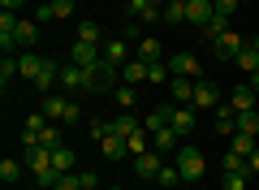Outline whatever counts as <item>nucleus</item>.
Returning <instances> with one entry per match:
<instances>
[{
    "instance_id": "obj_33",
    "label": "nucleus",
    "mask_w": 259,
    "mask_h": 190,
    "mask_svg": "<svg viewBox=\"0 0 259 190\" xmlns=\"http://www.w3.org/2000/svg\"><path fill=\"white\" fill-rule=\"evenodd\" d=\"M238 130H242V134H255V138H259V112H255V108H250V112H238Z\"/></svg>"
},
{
    "instance_id": "obj_13",
    "label": "nucleus",
    "mask_w": 259,
    "mask_h": 190,
    "mask_svg": "<svg viewBox=\"0 0 259 190\" xmlns=\"http://www.w3.org/2000/svg\"><path fill=\"white\" fill-rule=\"evenodd\" d=\"M151 147H156L160 156H168V151H177V147H182V134H177L173 126H164V130H156V134H151Z\"/></svg>"
},
{
    "instance_id": "obj_37",
    "label": "nucleus",
    "mask_w": 259,
    "mask_h": 190,
    "mask_svg": "<svg viewBox=\"0 0 259 190\" xmlns=\"http://www.w3.org/2000/svg\"><path fill=\"white\" fill-rule=\"evenodd\" d=\"M52 5V18H74V0H48Z\"/></svg>"
},
{
    "instance_id": "obj_46",
    "label": "nucleus",
    "mask_w": 259,
    "mask_h": 190,
    "mask_svg": "<svg viewBox=\"0 0 259 190\" xmlns=\"http://www.w3.org/2000/svg\"><path fill=\"white\" fill-rule=\"evenodd\" d=\"M250 48H255V52H259V35H255V39H250Z\"/></svg>"
},
{
    "instance_id": "obj_41",
    "label": "nucleus",
    "mask_w": 259,
    "mask_h": 190,
    "mask_svg": "<svg viewBox=\"0 0 259 190\" xmlns=\"http://www.w3.org/2000/svg\"><path fill=\"white\" fill-rule=\"evenodd\" d=\"M35 22H39V26H44V22H56V18H52V5H48V0H44V5H35Z\"/></svg>"
},
{
    "instance_id": "obj_23",
    "label": "nucleus",
    "mask_w": 259,
    "mask_h": 190,
    "mask_svg": "<svg viewBox=\"0 0 259 190\" xmlns=\"http://www.w3.org/2000/svg\"><path fill=\"white\" fill-rule=\"evenodd\" d=\"M156 186H160V190H177V186H182V173H177V164H164V169L156 173Z\"/></svg>"
},
{
    "instance_id": "obj_12",
    "label": "nucleus",
    "mask_w": 259,
    "mask_h": 190,
    "mask_svg": "<svg viewBox=\"0 0 259 190\" xmlns=\"http://www.w3.org/2000/svg\"><path fill=\"white\" fill-rule=\"evenodd\" d=\"M65 108H69V100H65V91H48V95H44V117H48V121H56V126H61Z\"/></svg>"
},
{
    "instance_id": "obj_4",
    "label": "nucleus",
    "mask_w": 259,
    "mask_h": 190,
    "mask_svg": "<svg viewBox=\"0 0 259 190\" xmlns=\"http://www.w3.org/2000/svg\"><path fill=\"white\" fill-rule=\"evenodd\" d=\"M164 65L173 69V78H203V65H199L194 52H173V56H164Z\"/></svg>"
},
{
    "instance_id": "obj_11",
    "label": "nucleus",
    "mask_w": 259,
    "mask_h": 190,
    "mask_svg": "<svg viewBox=\"0 0 259 190\" xmlns=\"http://www.w3.org/2000/svg\"><path fill=\"white\" fill-rule=\"evenodd\" d=\"M44 61H48V56H39V52H22V56H18V78L35 82L39 73H44Z\"/></svg>"
},
{
    "instance_id": "obj_39",
    "label": "nucleus",
    "mask_w": 259,
    "mask_h": 190,
    "mask_svg": "<svg viewBox=\"0 0 259 190\" xmlns=\"http://www.w3.org/2000/svg\"><path fill=\"white\" fill-rule=\"evenodd\" d=\"M56 190H82V173H65V177L56 181Z\"/></svg>"
},
{
    "instance_id": "obj_19",
    "label": "nucleus",
    "mask_w": 259,
    "mask_h": 190,
    "mask_svg": "<svg viewBox=\"0 0 259 190\" xmlns=\"http://www.w3.org/2000/svg\"><path fill=\"white\" fill-rule=\"evenodd\" d=\"M168 95H173V104H190L194 100V78H173L168 82Z\"/></svg>"
},
{
    "instance_id": "obj_21",
    "label": "nucleus",
    "mask_w": 259,
    "mask_h": 190,
    "mask_svg": "<svg viewBox=\"0 0 259 190\" xmlns=\"http://www.w3.org/2000/svg\"><path fill=\"white\" fill-rule=\"evenodd\" d=\"M139 61H164V48H160V39H151V35L139 39Z\"/></svg>"
},
{
    "instance_id": "obj_7",
    "label": "nucleus",
    "mask_w": 259,
    "mask_h": 190,
    "mask_svg": "<svg viewBox=\"0 0 259 190\" xmlns=\"http://www.w3.org/2000/svg\"><path fill=\"white\" fill-rule=\"evenodd\" d=\"M255 104H259V91L250 87V82H238V87L229 91V108L233 112H250Z\"/></svg>"
},
{
    "instance_id": "obj_6",
    "label": "nucleus",
    "mask_w": 259,
    "mask_h": 190,
    "mask_svg": "<svg viewBox=\"0 0 259 190\" xmlns=\"http://www.w3.org/2000/svg\"><path fill=\"white\" fill-rule=\"evenodd\" d=\"M194 108H199V112H216V108H221V100H216V87H212V82H207V78H194Z\"/></svg>"
},
{
    "instance_id": "obj_17",
    "label": "nucleus",
    "mask_w": 259,
    "mask_h": 190,
    "mask_svg": "<svg viewBox=\"0 0 259 190\" xmlns=\"http://www.w3.org/2000/svg\"><path fill=\"white\" fill-rule=\"evenodd\" d=\"M160 5H151V0H130V18H139V22H160Z\"/></svg>"
},
{
    "instance_id": "obj_42",
    "label": "nucleus",
    "mask_w": 259,
    "mask_h": 190,
    "mask_svg": "<svg viewBox=\"0 0 259 190\" xmlns=\"http://www.w3.org/2000/svg\"><path fill=\"white\" fill-rule=\"evenodd\" d=\"M82 190H100V177H95L91 169H82Z\"/></svg>"
},
{
    "instance_id": "obj_29",
    "label": "nucleus",
    "mask_w": 259,
    "mask_h": 190,
    "mask_svg": "<svg viewBox=\"0 0 259 190\" xmlns=\"http://www.w3.org/2000/svg\"><path fill=\"white\" fill-rule=\"evenodd\" d=\"M160 22H168V26H182V22H186V5H173V0H168L164 13H160Z\"/></svg>"
},
{
    "instance_id": "obj_24",
    "label": "nucleus",
    "mask_w": 259,
    "mask_h": 190,
    "mask_svg": "<svg viewBox=\"0 0 259 190\" xmlns=\"http://www.w3.org/2000/svg\"><path fill=\"white\" fill-rule=\"evenodd\" d=\"M147 82H156V87H168V82H173V69H168L164 61H151V65H147Z\"/></svg>"
},
{
    "instance_id": "obj_32",
    "label": "nucleus",
    "mask_w": 259,
    "mask_h": 190,
    "mask_svg": "<svg viewBox=\"0 0 259 190\" xmlns=\"http://www.w3.org/2000/svg\"><path fill=\"white\" fill-rule=\"evenodd\" d=\"M221 169H225V173H242V169H246V156L225 151V156H221ZM246 173H250V169H246Z\"/></svg>"
},
{
    "instance_id": "obj_22",
    "label": "nucleus",
    "mask_w": 259,
    "mask_h": 190,
    "mask_svg": "<svg viewBox=\"0 0 259 190\" xmlns=\"http://www.w3.org/2000/svg\"><path fill=\"white\" fill-rule=\"evenodd\" d=\"M35 39H39V22H18V48L22 52H30Z\"/></svg>"
},
{
    "instance_id": "obj_15",
    "label": "nucleus",
    "mask_w": 259,
    "mask_h": 190,
    "mask_svg": "<svg viewBox=\"0 0 259 190\" xmlns=\"http://www.w3.org/2000/svg\"><path fill=\"white\" fill-rule=\"evenodd\" d=\"M52 169L61 173V177H65V173H78V156H74V147H69V143L52 151Z\"/></svg>"
},
{
    "instance_id": "obj_49",
    "label": "nucleus",
    "mask_w": 259,
    "mask_h": 190,
    "mask_svg": "<svg viewBox=\"0 0 259 190\" xmlns=\"http://www.w3.org/2000/svg\"><path fill=\"white\" fill-rule=\"evenodd\" d=\"M108 190H121V186H108Z\"/></svg>"
},
{
    "instance_id": "obj_18",
    "label": "nucleus",
    "mask_w": 259,
    "mask_h": 190,
    "mask_svg": "<svg viewBox=\"0 0 259 190\" xmlns=\"http://www.w3.org/2000/svg\"><path fill=\"white\" fill-rule=\"evenodd\" d=\"M147 65L151 61H125V65H121V82H130V87L147 82Z\"/></svg>"
},
{
    "instance_id": "obj_5",
    "label": "nucleus",
    "mask_w": 259,
    "mask_h": 190,
    "mask_svg": "<svg viewBox=\"0 0 259 190\" xmlns=\"http://www.w3.org/2000/svg\"><path fill=\"white\" fill-rule=\"evenodd\" d=\"M74 65H87V69H100L104 65V44H82V39H74Z\"/></svg>"
},
{
    "instance_id": "obj_25",
    "label": "nucleus",
    "mask_w": 259,
    "mask_h": 190,
    "mask_svg": "<svg viewBox=\"0 0 259 190\" xmlns=\"http://www.w3.org/2000/svg\"><path fill=\"white\" fill-rule=\"evenodd\" d=\"M233 65H238V69L242 73H259V52H255V48H242V52H238V61H233Z\"/></svg>"
},
{
    "instance_id": "obj_26",
    "label": "nucleus",
    "mask_w": 259,
    "mask_h": 190,
    "mask_svg": "<svg viewBox=\"0 0 259 190\" xmlns=\"http://www.w3.org/2000/svg\"><path fill=\"white\" fill-rule=\"evenodd\" d=\"M225 30H229V18H221V13H212V22L203 26V39H207V44H216V39H221Z\"/></svg>"
},
{
    "instance_id": "obj_31",
    "label": "nucleus",
    "mask_w": 259,
    "mask_h": 190,
    "mask_svg": "<svg viewBox=\"0 0 259 190\" xmlns=\"http://www.w3.org/2000/svg\"><path fill=\"white\" fill-rule=\"evenodd\" d=\"M255 134H242V130H238V134H233V147H229V151H238V156H250V151H255Z\"/></svg>"
},
{
    "instance_id": "obj_28",
    "label": "nucleus",
    "mask_w": 259,
    "mask_h": 190,
    "mask_svg": "<svg viewBox=\"0 0 259 190\" xmlns=\"http://www.w3.org/2000/svg\"><path fill=\"white\" fill-rule=\"evenodd\" d=\"M112 100L121 104V112H130V108H134V100H139V95H134V87H130V82H121V87L112 91Z\"/></svg>"
},
{
    "instance_id": "obj_2",
    "label": "nucleus",
    "mask_w": 259,
    "mask_h": 190,
    "mask_svg": "<svg viewBox=\"0 0 259 190\" xmlns=\"http://www.w3.org/2000/svg\"><path fill=\"white\" fill-rule=\"evenodd\" d=\"M130 169H134V177H139V181H156V173L164 169V156H160L156 147H147L143 156H134V160H130Z\"/></svg>"
},
{
    "instance_id": "obj_45",
    "label": "nucleus",
    "mask_w": 259,
    "mask_h": 190,
    "mask_svg": "<svg viewBox=\"0 0 259 190\" xmlns=\"http://www.w3.org/2000/svg\"><path fill=\"white\" fill-rule=\"evenodd\" d=\"M250 87H255V91H259V73H250Z\"/></svg>"
},
{
    "instance_id": "obj_8",
    "label": "nucleus",
    "mask_w": 259,
    "mask_h": 190,
    "mask_svg": "<svg viewBox=\"0 0 259 190\" xmlns=\"http://www.w3.org/2000/svg\"><path fill=\"white\" fill-rule=\"evenodd\" d=\"M212 48H216V56H221V61H238V52H242V48H246V39H242L238 30L229 26V30H225V35L216 39Z\"/></svg>"
},
{
    "instance_id": "obj_38",
    "label": "nucleus",
    "mask_w": 259,
    "mask_h": 190,
    "mask_svg": "<svg viewBox=\"0 0 259 190\" xmlns=\"http://www.w3.org/2000/svg\"><path fill=\"white\" fill-rule=\"evenodd\" d=\"M212 9L221 13V18H233V13H238L242 5H238V0H212Z\"/></svg>"
},
{
    "instance_id": "obj_10",
    "label": "nucleus",
    "mask_w": 259,
    "mask_h": 190,
    "mask_svg": "<svg viewBox=\"0 0 259 190\" xmlns=\"http://www.w3.org/2000/svg\"><path fill=\"white\" fill-rule=\"evenodd\" d=\"M212 0H190V5H186V26H199V30H203L207 26V22H212Z\"/></svg>"
},
{
    "instance_id": "obj_44",
    "label": "nucleus",
    "mask_w": 259,
    "mask_h": 190,
    "mask_svg": "<svg viewBox=\"0 0 259 190\" xmlns=\"http://www.w3.org/2000/svg\"><path fill=\"white\" fill-rule=\"evenodd\" d=\"M22 5H26V0H0V9H5V13H18Z\"/></svg>"
},
{
    "instance_id": "obj_16",
    "label": "nucleus",
    "mask_w": 259,
    "mask_h": 190,
    "mask_svg": "<svg viewBox=\"0 0 259 190\" xmlns=\"http://www.w3.org/2000/svg\"><path fill=\"white\" fill-rule=\"evenodd\" d=\"M100 151L108 156V160H130V143H125L121 134H108V138L100 143Z\"/></svg>"
},
{
    "instance_id": "obj_35",
    "label": "nucleus",
    "mask_w": 259,
    "mask_h": 190,
    "mask_svg": "<svg viewBox=\"0 0 259 190\" xmlns=\"http://www.w3.org/2000/svg\"><path fill=\"white\" fill-rule=\"evenodd\" d=\"M125 143H130V160H134V156H143V151H147V130H139V134L125 138Z\"/></svg>"
},
{
    "instance_id": "obj_40",
    "label": "nucleus",
    "mask_w": 259,
    "mask_h": 190,
    "mask_svg": "<svg viewBox=\"0 0 259 190\" xmlns=\"http://www.w3.org/2000/svg\"><path fill=\"white\" fill-rule=\"evenodd\" d=\"M78 121H82V112H78V104L69 100V108H65V117H61V126L69 130V126H78Z\"/></svg>"
},
{
    "instance_id": "obj_34",
    "label": "nucleus",
    "mask_w": 259,
    "mask_h": 190,
    "mask_svg": "<svg viewBox=\"0 0 259 190\" xmlns=\"http://www.w3.org/2000/svg\"><path fill=\"white\" fill-rule=\"evenodd\" d=\"M13 78H18V56H5V61H0V87L9 91Z\"/></svg>"
},
{
    "instance_id": "obj_48",
    "label": "nucleus",
    "mask_w": 259,
    "mask_h": 190,
    "mask_svg": "<svg viewBox=\"0 0 259 190\" xmlns=\"http://www.w3.org/2000/svg\"><path fill=\"white\" fill-rule=\"evenodd\" d=\"M238 5H250V0H238Z\"/></svg>"
},
{
    "instance_id": "obj_20",
    "label": "nucleus",
    "mask_w": 259,
    "mask_h": 190,
    "mask_svg": "<svg viewBox=\"0 0 259 190\" xmlns=\"http://www.w3.org/2000/svg\"><path fill=\"white\" fill-rule=\"evenodd\" d=\"M216 134H238V112H233L229 104L216 108Z\"/></svg>"
},
{
    "instance_id": "obj_14",
    "label": "nucleus",
    "mask_w": 259,
    "mask_h": 190,
    "mask_svg": "<svg viewBox=\"0 0 259 190\" xmlns=\"http://www.w3.org/2000/svg\"><path fill=\"white\" fill-rule=\"evenodd\" d=\"M108 126H112V134H121V138H134V134L143 130V121L134 117V112H117V117H112Z\"/></svg>"
},
{
    "instance_id": "obj_1",
    "label": "nucleus",
    "mask_w": 259,
    "mask_h": 190,
    "mask_svg": "<svg viewBox=\"0 0 259 190\" xmlns=\"http://www.w3.org/2000/svg\"><path fill=\"white\" fill-rule=\"evenodd\" d=\"M177 173H182V181H203V173H207V160H203V151H199V147H190V143H182L177 147Z\"/></svg>"
},
{
    "instance_id": "obj_36",
    "label": "nucleus",
    "mask_w": 259,
    "mask_h": 190,
    "mask_svg": "<svg viewBox=\"0 0 259 190\" xmlns=\"http://www.w3.org/2000/svg\"><path fill=\"white\" fill-rule=\"evenodd\" d=\"M246 177H250L246 169L242 173H225V190H246Z\"/></svg>"
},
{
    "instance_id": "obj_30",
    "label": "nucleus",
    "mask_w": 259,
    "mask_h": 190,
    "mask_svg": "<svg viewBox=\"0 0 259 190\" xmlns=\"http://www.w3.org/2000/svg\"><path fill=\"white\" fill-rule=\"evenodd\" d=\"M78 39H82V44H104V30L95 26V22H78Z\"/></svg>"
},
{
    "instance_id": "obj_27",
    "label": "nucleus",
    "mask_w": 259,
    "mask_h": 190,
    "mask_svg": "<svg viewBox=\"0 0 259 190\" xmlns=\"http://www.w3.org/2000/svg\"><path fill=\"white\" fill-rule=\"evenodd\" d=\"M22 164H26V160H0V181H5V186H13V181L22 177Z\"/></svg>"
},
{
    "instance_id": "obj_9",
    "label": "nucleus",
    "mask_w": 259,
    "mask_h": 190,
    "mask_svg": "<svg viewBox=\"0 0 259 190\" xmlns=\"http://www.w3.org/2000/svg\"><path fill=\"white\" fill-rule=\"evenodd\" d=\"M104 61H108L112 69H121V65L130 61V39H125V35H112V39H104Z\"/></svg>"
},
{
    "instance_id": "obj_43",
    "label": "nucleus",
    "mask_w": 259,
    "mask_h": 190,
    "mask_svg": "<svg viewBox=\"0 0 259 190\" xmlns=\"http://www.w3.org/2000/svg\"><path fill=\"white\" fill-rule=\"evenodd\" d=\"M246 169H250V173H255V177H259V147H255V151L246 156Z\"/></svg>"
},
{
    "instance_id": "obj_3",
    "label": "nucleus",
    "mask_w": 259,
    "mask_h": 190,
    "mask_svg": "<svg viewBox=\"0 0 259 190\" xmlns=\"http://www.w3.org/2000/svg\"><path fill=\"white\" fill-rule=\"evenodd\" d=\"M168 126L182 138L194 134V130H199V108H194V104H173V108H168Z\"/></svg>"
},
{
    "instance_id": "obj_50",
    "label": "nucleus",
    "mask_w": 259,
    "mask_h": 190,
    "mask_svg": "<svg viewBox=\"0 0 259 190\" xmlns=\"http://www.w3.org/2000/svg\"><path fill=\"white\" fill-rule=\"evenodd\" d=\"M255 112H259V104H255Z\"/></svg>"
},
{
    "instance_id": "obj_47",
    "label": "nucleus",
    "mask_w": 259,
    "mask_h": 190,
    "mask_svg": "<svg viewBox=\"0 0 259 190\" xmlns=\"http://www.w3.org/2000/svg\"><path fill=\"white\" fill-rule=\"evenodd\" d=\"M173 5H190V0H173Z\"/></svg>"
}]
</instances>
